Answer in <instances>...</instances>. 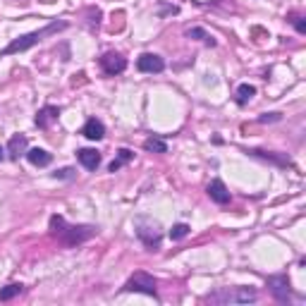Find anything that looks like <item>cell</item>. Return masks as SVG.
Instances as JSON below:
<instances>
[{
	"label": "cell",
	"mask_w": 306,
	"mask_h": 306,
	"mask_svg": "<svg viewBox=\"0 0 306 306\" xmlns=\"http://www.w3.org/2000/svg\"><path fill=\"white\" fill-rule=\"evenodd\" d=\"M251 96H256V89H254V86H249V84H239V89H237V103H239V106H244Z\"/></svg>",
	"instance_id": "cell-16"
},
{
	"label": "cell",
	"mask_w": 306,
	"mask_h": 306,
	"mask_svg": "<svg viewBox=\"0 0 306 306\" xmlns=\"http://www.w3.org/2000/svg\"><path fill=\"white\" fill-rule=\"evenodd\" d=\"M24 151H27V137H24V134H15V137L10 139V144H7V153H10V158L17 160Z\"/></svg>",
	"instance_id": "cell-12"
},
{
	"label": "cell",
	"mask_w": 306,
	"mask_h": 306,
	"mask_svg": "<svg viewBox=\"0 0 306 306\" xmlns=\"http://www.w3.org/2000/svg\"><path fill=\"white\" fill-rule=\"evenodd\" d=\"M76 158L86 170H96L101 165V153L96 149H81V151H76Z\"/></svg>",
	"instance_id": "cell-10"
},
{
	"label": "cell",
	"mask_w": 306,
	"mask_h": 306,
	"mask_svg": "<svg viewBox=\"0 0 306 306\" xmlns=\"http://www.w3.org/2000/svg\"><path fill=\"white\" fill-rule=\"evenodd\" d=\"M187 36H189V38H199V41L208 43V46H215L213 36H211L208 31H203V29H187Z\"/></svg>",
	"instance_id": "cell-17"
},
{
	"label": "cell",
	"mask_w": 306,
	"mask_h": 306,
	"mask_svg": "<svg viewBox=\"0 0 306 306\" xmlns=\"http://www.w3.org/2000/svg\"><path fill=\"white\" fill-rule=\"evenodd\" d=\"M189 225L187 223H177V225H172V230H170V239L172 242H177V239H184L187 234H189Z\"/></svg>",
	"instance_id": "cell-18"
},
{
	"label": "cell",
	"mask_w": 306,
	"mask_h": 306,
	"mask_svg": "<svg viewBox=\"0 0 306 306\" xmlns=\"http://www.w3.org/2000/svg\"><path fill=\"white\" fill-rule=\"evenodd\" d=\"M93 234H96V228H91V225H72V228L65 225V228L58 232V239H60L62 244L75 246V244H79V242H86Z\"/></svg>",
	"instance_id": "cell-4"
},
{
	"label": "cell",
	"mask_w": 306,
	"mask_h": 306,
	"mask_svg": "<svg viewBox=\"0 0 306 306\" xmlns=\"http://www.w3.org/2000/svg\"><path fill=\"white\" fill-rule=\"evenodd\" d=\"M101 67H103V72L110 76L120 75L127 70V60H124L120 53H106L103 58H101Z\"/></svg>",
	"instance_id": "cell-7"
},
{
	"label": "cell",
	"mask_w": 306,
	"mask_h": 306,
	"mask_svg": "<svg viewBox=\"0 0 306 306\" xmlns=\"http://www.w3.org/2000/svg\"><path fill=\"white\" fill-rule=\"evenodd\" d=\"M81 134H84L86 139H91V141H98V139L106 137V127H103V122H101V120L91 117V120H86L84 129H81Z\"/></svg>",
	"instance_id": "cell-11"
},
{
	"label": "cell",
	"mask_w": 306,
	"mask_h": 306,
	"mask_svg": "<svg viewBox=\"0 0 306 306\" xmlns=\"http://www.w3.org/2000/svg\"><path fill=\"white\" fill-rule=\"evenodd\" d=\"M72 175H75V170L65 168V170H60V172H55V180H70Z\"/></svg>",
	"instance_id": "cell-20"
},
{
	"label": "cell",
	"mask_w": 306,
	"mask_h": 306,
	"mask_svg": "<svg viewBox=\"0 0 306 306\" xmlns=\"http://www.w3.org/2000/svg\"><path fill=\"white\" fill-rule=\"evenodd\" d=\"M0 160H2V149H0Z\"/></svg>",
	"instance_id": "cell-24"
},
{
	"label": "cell",
	"mask_w": 306,
	"mask_h": 306,
	"mask_svg": "<svg viewBox=\"0 0 306 306\" xmlns=\"http://www.w3.org/2000/svg\"><path fill=\"white\" fill-rule=\"evenodd\" d=\"M137 234L149 249H158V246H160V239H163L160 225H158L155 220H151V218H139L137 220Z\"/></svg>",
	"instance_id": "cell-3"
},
{
	"label": "cell",
	"mask_w": 306,
	"mask_h": 306,
	"mask_svg": "<svg viewBox=\"0 0 306 306\" xmlns=\"http://www.w3.org/2000/svg\"><path fill=\"white\" fill-rule=\"evenodd\" d=\"M27 158H29L31 165H38V168H46L48 163L53 160V155L48 151H43V149H31V151H27Z\"/></svg>",
	"instance_id": "cell-14"
},
{
	"label": "cell",
	"mask_w": 306,
	"mask_h": 306,
	"mask_svg": "<svg viewBox=\"0 0 306 306\" xmlns=\"http://www.w3.org/2000/svg\"><path fill=\"white\" fill-rule=\"evenodd\" d=\"M256 299V292L249 287H225L206 297V302L211 304H249Z\"/></svg>",
	"instance_id": "cell-2"
},
{
	"label": "cell",
	"mask_w": 306,
	"mask_h": 306,
	"mask_svg": "<svg viewBox=\"0 0 306 306\" xmlns=\"http://www.w3.org/2000/svg\"><path fill=\"white\" fill-rule=\"evenodd\" d=\"M19 292H22V285H17V282L7 285V287H2V290H0V302H10V299H15Z\"/></svg>",
	"instance_id": "cell-19"
},
{
	"label": "cell",
	"mask_w": 306,
	"mask_h": 306,
	"mask_svg": "<svg viewBox=\"0 0 306 306\" xmlns=\"http://www.w3.org/2000/svg\"><path fill=\"white\" fill-rule=\"evenodd\" d=\"M67 27V22H53V24H48V27H43V29L38 31H31V34H27V36H19V38H15L10 46L2 50V55H12V53H22V50H27V48L36 46L38 41H43V36H50V34H58V31H62Z\"/></svg>",
	"instance_id": "cell-1"
},
{
	"label": "cell",
	"mask_w": 306,
	"mask_h": 306,
	"mask_svg": "<svg viewBox=\"0 0 306 306\" xmlns=\"http://www.w3.org/2000/svg\"><path fill=\"white\" fill-rule=\"evenodd\" d=\"M137 67H139V72H146V75H158V72H163V70H165V62H163L160 55H155V53H144V55L137 60Z\"/></svg>",
	"instance_id": "cell-6"
},
{
	"label": "cell",
	"mask_w": 306,
	"mask_h": 306,
	"mask_svg": "<svg viewBox=\"0 0 306 306\" xmlns=\"http://www.w3.org/2000/svg\"><path fill=\"white\" fill-rule=\"evenodd\" d=\"M268 120H270V122H273V120H280V115H277V113H270V115H263V117H261V122H268Z\"/></svg>",
	"instance_id": "cell-23"
},
{
	"label": "cell",
	"mask_w": 306,
	"mask_h": 306,
	"mask_svg": "<svg viewBox=\"0 0 306 306\" xmlns=\"http://www.w3.org/2000/svg\"><path fill=\"white\" fill-rule=\"evenodd\" d=\"M124 290L127 292H141V294L155 297V280H153L149 273H134V275L127 280Z\"/></svg>",
	"instance_id": "cell-5"
},
{
	"label": "cell",
	"mask_w": 306,
	"mask_h": 306,
	"mask_svg": "<svg viewBox=\"0 0 306 306\" xmlns=\"http://www.w3.org/2000/svg\"><path fill=\"white\" fill-rule=\"evenodd\" d=\"M208 196H211V201H215V203H220V206H225V203H230V191L228 187L220 182V180H213V182L208 184Z\"/></svg>",
	"instance_id": "cell-9"
},
{
	"label": "cell",
	"mask_w": 306,
	"mask_h": 306,
	"mask_svg": "<svg viewBox=\"0 0 306 306\" xmlns=\"http://www.w3.org/2000/svg\"><path fill=\"white\" fill-rule=\"evenodd\" d=\"M144 149H146L149 153H168V144H165L163 139L151 137V139L144 141Z\"/></svg>",
	"instance_id": "cell-15"
},
{
	"label": "cell",
	"mask_w": 306,
	"mask_h": 306,
	"mask_svg": "<svg viewBox=\"0 0 306 306\" xmlns=\"http://www.w3.org/2000/svg\"><path fill=\"white\" fill-rule=\"evenodd\" d=\"M294 27H297L299 34H306V24H304V19H302V17H297V19H294Z\"/></svg>",
	"instance_id": "cell-22"
},
{
	"label": "cell",
	"mask_w": 306,
	"mask_h": 306,
	"mask_svg": "<svg viewBox=\"0 0 306 306\" xmlns=\"http://www.w3.org/2000/svg\"><path fill=\"white\" fill-rule=\"evenodd\" d=\"M268 290L275 297L277 302H287L290 299V280L285 275H273L268 277Z\"/></svg>",
	"instance_id": "cell-8"
},
{
	"label": "cell",
	"mask_w": 306,
	"mask_h": 306,
	"mask_svg": "<svg viewBox=\"0 0 306 306\" xmlns=\"http://www.w3.org/2000/svg\"><path fill=\"white\" fill-rule=\"evenodd\" d=\"M58 108H53V106H46L43 110H38V115H36V124L38 127H50V124L58 120Z\"/></svg>",
	"instance_id": "cell-13"
},
{
	"label": "cell",
	"mask_w": 306,
	"mask_h": 306,
	"mask_svg": "<svg viewBox=\"0 0 306 306\" xmlns=\"http://www.w3.org/2000/svg\"><path fill=\"white\" fill-rule=\"evenodd\" d=\"M132 155H134V153L129 151V149H120V158H117V160H120V163H127V160H132Z\"/></svg>",
	"instance_id": "cell-21"
}]
</instances>
